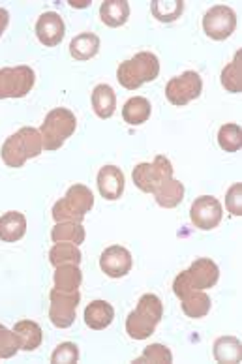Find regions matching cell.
Segmentation results:
<instances>
[{
	"instance_id": "obj_1",
	"label": "cell",
	"mask_w": 242,
	"mask_h": 364,
	"mask_svg": "<svg viewBox=\"0 0 242 364\" xmlns=\"http://www.w3.org/2000/svg\"><path fill=\"white\" fill-rule=\"evenodd\" d=\"M160 73V60L154 53L141 51L134 58L120 63L117 70V79L124 89L135 90L140 89L143 83L154 81Z\"/></svg>"
},
{
	"instance_id": "obj_2",
	"label": "cell",
	"mask_w": 242,
	"mask_h": 364,
	"mask_svg": "<svg viewBox=\"0 0 242 364\" xmlns=\"http://www.w3.org/2000/svg\"><path fill=\"white\" fill-rule=\"evenodd\" d=\"M220 280V269L212 259L209 257H199L190 265V269L182 271L177 276L173 282V291L181 299L191 289H209V287L216 286V282Z\"/></svg>"
},
{
	"instance_id": "obj_3",
	"label": "cell",
	"mask_w": 242,
	"mask_h": 364,
	"mask_svg": "<svg viewBox=\"0 0 242 364\" xmlns=\"http://www.w3.org/2000/svg\"><path fill=\"white\" fill-rule=\"evenodd\" d=\"M78 128V119L66 107H57L46 114V120L41 122L40 134L41 143L46 151H57L66 143L68 137L73 136Z\"/></svg>"
},
{
	"instance_id": "obj_4",
	"label": "cell",
	"mask_w": 242,
	"mask_h": 364,
	"mask_svg": "<svg viewBox=\"0 0 242 364\" xmlns=\"http://www.w3.org/2000/svg\"><path fill=\"white\" fill-rule=\"evenodd\" d=\"M132 177H134V184L141 192L154 193L165 181L173 178V164L169 161V158L158 154L152 164L143 161L140 166H135Z\"/></svg>"
},
{
	"instance_id": "obj_5",
	"label": "cell",
	"mask_w": 242,
	"mask_h": 364,
	"mask_svg": "<svg viewBox=\"0 0 242 364\" xmlns=\"http://www.w3.org/2000/svg\"><path fill=\"white\" fill-rule=\"evenodd\" d=\"M36 83V73L31 66L0 70V100L23 98Z\"/></svg>"
},
{
	"instance_id": "obj_6",
	"label": "cell",
	"mask_w": 242,
	"mask_h": 364,
	"mask_svg": "<svg viewBox=\"0 0 242 364\" xmlns=\"http://www.w3.org/2000/svg\"><path fill=\"white\" fill-rule=\"evenodd\" d=\"M49 319L57 328L72 327L75 321V310H78L79 302H81V293L78 291H60V289H53L49 293Z\"/></svg>"
},
{
	"instance_id": "obj_7",
	"label": "cell",
	"mask_w": 242,
	"mask_h": 364,
	"mask_svg": "<svg viewBox=\"0 0 242 364\" xmlns=\"http://www.w3.org/2000/svg\"><path fill=\"white\" fill-rule=\"evenodd\" d=\"M203 92V79L197 72H184L179 77L169 79V83L165 85V96L171 104L177 107L190 104L191 100H197Z\"/></svg>"
},
{
	"instance_id": "obj_8",
	"label": "cell",
	"mask_w": 242,
	"mask_h": 364,
	"mask_svg": "<svg viewBox=\"0 0 242 364\" xmlns=\"http://www.w3.org/2000/svg\"><path fill=\"white\" fill-rule=\"evenodd\" d=\"M237 28V14L229 6H212L203 17V31L209 38L222 42L229 38Z\"/></svg>"
},
{
	"instance_id": "obj_9",
	"label": "cell",
	"mask_w": 242,
	"mask_h": 364,
	"mask_svg": "<svg viewBox=\"0 0 242 364\" xmlns=\"http://www.w3.org/2000/svg\"><path fill=\"white\" fill-rule=\"evenodd\" d=\"M223 218L222 203L212 196H201L197 198L190 207V220L191 224L196 225L201 231H211L218 228V224Z\"/></svg>"
},
{
	"instance_id": "obj_10",
	"label": "cell",
	"mask_w": 242,
	"mask_h": 364,
	"mask_svg": "<svg viewBox=\"0 0 242 364\" xmlns=\"http://www.w3.org/2000/svg\"><path fill=\"white\" fill-rule=\"evenodd\" d=\"M132 254L124 246H109L100 255V269H102L109 278H122L132 271Z\"/></svg>"
},
{
	"instance_id": "obj_11",
	"label": "cell",
	"mask_w": 242,
	"mask_h": 364,
	"mask_svg": "<svg viewBox=\"0 0 242 364\" xmlns=\"http://www.w3.org/2000/svg\"><path fill=\"white\" fill-rule=\"evenodd\" d=\"M66 34V25L64 19L57 11H46L38 17L36 21V36L40 43L46 47H57Z\"/></svg>"
},
{
	"instance_id": "obj_12",
	"label": "cell",
	"mask_w": 242,
	"mask_h": 364,
	"mask_svg": "<svg viewBox=\"0 0 242 364\" xmlns=\"http://www.w3.org/2000/svg\"><path fill=\"white\" fill-rule=\"evenodd\" d=\"M100 196L107 201H115L124 193V173L117 166H103L98 171Z\"/></svg>"
},
{
	"instance_id": "obj_13",
	"label": "cell",
	"mask_w": 242,
	"mask_h": 364,
	"mask_svg": "<svg viewBox=\"0 0 242 364\" xmlns=\"http://www.w3.org/2000/svg\"><path fill=\"white\" fill-rule=\"evenodd\" d=\"M14 334H16L17 343H19V349H23V351H34V349L40 348L41 340H43L41 327L31 319L17 321L16 327H14Z\"/></svg>"
},
{
	"instance_id": "obj_14",
	"label": "cell",
	"mask_w": 242,
	"mask_h": 364,
	"mask_svg": "<svg viewBox=\"0 0 242 364\" xmlns=\"http://www.w3.org/2000/svg\"><path fill=\"white\" fill-rule=\"evenodd\" d=\"M26 233V218L23 213L10 210L0 216V240L2 242H16Z\"/></svg>"
},
{
	"instance_id": "obj_15",
	"label": "cell",
	"mask_w": 242,
	"mask_h": 364,
	"mask_svg": "<svg viewBox=\"0 0 242 364\" xmlns=\"http://www.w3.org/2000/svg\"><path fill=\"white\" fill-rule=\"evenodd\" d=\"M115 319V308L105 301H93L85 308V323L94 331L109 327Z\"/></svg>"
},
{
	"instance_id": "obj_16",
	"label": "cell",
	"mask_w": 242,
	"mask_h": 364,
	"mask_svg": "<svg viewBox=\"0 0 242 364\" xmlns=\"http://www.w3.org/2000/svg\"><path fill=\"white\" fill-rule=\"evenodd\" d=\"M90 102H93L94 113L98 114L100 119H109V117H113L115 109H117V96H115V90L105 83L94 87Z\"/></svg>"
},
{
	"instance_id": "obj_17",
	"label": "cell",
	"mask_w": 242,
	"mask_h": 364,
	"mask_svg": "<svg viewBox=\"0 0 242 364\" xmlns=\"http://www.w3.org/2000/svg\"><path fill=\"white\" fill-rule=\"evenodd\" d=\"M100 17L103 25L111 28L122 26L130 17V4L126 0H105L100 6Z\"/></svg>"
},
{
	"instance_id": "obj_18",
	"label": "cell",
	"mask_w": 242,
	"mask_h": 364,
	"mask_svg": "<svg viewBox=\"0 0 242 364\" xmlns=\"http://www.w3.org/2000/svg\"><path fill=\"white\" fill-rule=\"evenodd\" d=\"M182 302V312L188 316V318L199 319L205 318L206 314L211 312V296L206 295L201 289H191L186 295L181 296Z\"/></svg>"
},
{
	"instance_id": "obj_19",
	"label": "cell",
	"mask_w": 242,
	"mask_h": 364,
	"mask_svg": "<svg viewBox=\"0 0 242 364\" xmlns=\"http://www.w3.org/2000/svg\"><path fill=\"white\" fill-rule=\"evenodd\" d=\"M100 51V38L93 32H83L79 36H75L70 42V55H72L75 60H90L93 57H96Z\"/></svg>"
},
{
	"instance_id": "obj_20",
	"label": "cell",
	"mask_w": 242,
	"mask_h": 364,
	"mask_svg": "<svg viewBox=\"0 0 242 364\" xmlns=\"http://www.w3.org/2000/svg\"><path fill=\"white\" fill-rule=\"evenodd\" d=\"M212 351L214 359L222 364H238L242 360V343L235 336H220Z\"/></svg>"
},
{
	"instance_id": "obj_21",
	"label": "cell",
	"mask_w": 242,
	"mask_h": 364,
	"mask_svg": "<svg viewBox=\"0 0 242 364\" xmlns=\"http://www.w3.org/2000/svg\"><path fill=\"white\" fill-rule=\"evenodd\" d=\"M150 102L143 96H134L130 98L122 107V119L130 126H140L150 119Z\"/></svg>"
},
{
	"instance_id": "obj_22",
	"label": "cell",
	"mask_w": 242,
	"mask_h": 364,
	"mask_svg": "<svg viewBox=\"0 0 242 364\" xmlns=\"http://www.w3.org/2000/svg\"><path fill=\"white\" fill-rule=\"evenodd\" d=\"M156 203L164 208H175L177 205L182 203L184 199V184L181 181L169 178L165 181L158 190L154 192Z\"/></svg>"
},
{
	"instance_id": "obj_23",
	"label": "cell",
	"mask_w": 242,
	"mask_h": 364,
	"mask_svg": "<svg viewBox=\"0 0 242 364\" xmlns=\"http://www.w3.org/2000/svg\"><path fill=\"white\" fill-rule=\"evenodd\" d=\"M55 287L60 291H78L81 287L83 282V272L79 265H60L55 271Z\"/></svg>"
},
{
	"instance_id": "obj_24",
	"label": "cell",
	"mask_w": 242,
	"mask_h": 364,
	"mask_svg": "<svg viewBox=\"0 0 242 364\" xmlns=\"http://www.w3.org/2000/svg\"><path fill=\"white\" fill-rule=\"evenodd\" d=\"M83 259L81 252L75 245L70 242H55V246L49 252V261L57 269L60 265H79Z\"/></svg>"
},
{
	"instance_id": "obj_25",
	"label": "cell",
	"mask_w": 242,
	"mask_h": 364,
	"mask_svg": "<svg viewBox=\"0 0 242 364\" xmlns=\"http://www.w3.org/2000/svg\"><path fill=\"white\" fill-rule=\"evenodd\" d=\"M135 312L149 323H152V325H158L164 318V304H162L160 296L154 295V293H144L140 302H137Z\"/></svg>"
},
{
	"instance_id": "obj_26",
	"label": "cell",
	"mask_w": 242,
	"mask_h": 364,
	"mask_svg": "<svg viewBox=\"0 0 242 364\" xmlns=\"http://www.w3.org/2000/svg\"><path fill=\"white\" fill-rule=\"evenodd\" d=\"M0 156H2L6 166L14 167V169L23 167V164L28 160V158H26L25 149H23V143H21L17 134H14V136H10L4 141V145H2V149H0Z\"/></svg>"
},
{
	"instance_id": "obj_27",
	"label": "cell",
	"mask_w": 242,
	"mask_h": 364,
	"mask_svg": "<svg viewBox=\"0 0 242 364\" xmlns=\"http://www.w3.org/2000/svg\"><path fill=\"white\" fill-rule=\"evenodd\" d=\"M222 87L227 92H242V51L235 53V57L222 70Z\"/></svg>"
},
{
	"instance_id": "obj_28",
	"label": "cell",
	"mask_w": 242,
	"mask_h": 364,
	"mask_svg": "<svg viewBox=\"0 0 242 364\" xmlns=\"http://www.w3.org/2000/svg\"><path fill=\"white\" fill-rule=\"evenodd\" d=\"M150 11L152 16L160 23H173L182 16L184 11V2L182 0H154L150 4Z\"/></svg>"
},
{
	"instance_id": "obj_29",
	"label": "cell",
	"mask_w": 242,
	"mask_h": 364,
	"mask_svg": "<svg viewBox=\"0 0 242 364\" xmlns=\"http://www.w3.org/2000/svg\"><path fill=\"white\" fill-rule=\"evenodd\" d=\"M51 239L53 242H70V245L79 246L85 242V228L73 222H62L53 228Z\"/></svg>"
},
{
	"instance_id": "obj_30",
	"label": "cell",
	"mask_w": 242,
	"mask_h": 364,
	"mask_svg": "<svg viewBox=\"0 0 242 364\" xmlns=\"http://www.w3.org/2000/svg\"><path fill=\"white\" fill-rule=\"evenodd\" d=\"M64 199H66L72 207L78 208L79 213L85 214V216H87V213H90L94 207L93 192H90V188H87L85 184H73V186H70V190L66 192Z\"/></svg>"
},
{
	"instance_id": "obj_31",
	"label": "cell",
	"mask_w": 242,
	"mask_h": 364,
	"mask_svg": "<svg viewBox=\"0 0 242 364\" xmlns=\"http://www.w3.org/2000/svg\"><path fill=\"white\" fill-rule=\"evenodd\" d=\"M156 331V325L149 323L144 318H141L140 314L130 312L126 318V333L132 340H147L150 338Z\"/></svg>"
},
{
	"instance_id": "obj_32",
	"label": "cell",
	"mask_w": 242,
	"mask_h": 364,
	"mask_svg": "<svg viewBox=\"0 0 242 364\" xmlns=\"http://www.w3.org/2000/svg\"><path fill=\"white\" fill-rule=\"evenodd\" d=\"M218 145L226 152H237L242 146V130L238 124H223L218 132Z\"/></svg>"
},
{
	"instance_id": "obj_33",
	"label": "cell",
	"mask_w": 242,
	"mask_h": 364,
	"mask_svg": "<svg viewBox=\"0 0 242 364\" xmlns=\"http://www.w3.org/2000/svg\"><path fill=\"white\" fill-rule=\"evenodd\" d=\"M21 143H23V149L26 152V158H38L43 151V143H41V134L40 130L32 128V126H25L17 132Z\"/></svg>"
},
{
	"instance_id": "obj_34",
	"label": "cell",
	"mask_w": 242,
	"mask_h": 364,
	"mask_svg": "<svg viewBox=\"0 0 242 364\" xmlns=\"http://www.w3.org/2000/svg\"><path fill=\"white\" fill-rule=\"evenodd\" d=\"M135 364L154 363V364H171L173 363V353L169 348H165L162 343H152L149 348H144L143 353L134 360Z\"/></svg>"
},
{
	"instance_id": "obj_35",
	"label": "cell",
	"mask_w": 242,
	"mask_h": 364,
	"mask_svg": "<svg viewBox=\"0 0 242 364\" xmlns=\"http://www.w3.org/2000/svg\"><path fill=\"white\" fill-rule=\"evenodd\" d=\"M53 218L57 224H62V222H73V224H83L85 220V214H81L75 207L68 203L66 199L62 198L60 201L53 205Z\"/></svg>"
},
{
	"instance_id": "obj_36",
	"label": "cell",
	"mask_w": 242,
	"mask_h": 364,
	"mask_svg": "<svg viewBox=\"0 0 242 364\" xmlns=\"http://www.w3.org/2000/svg\"><path fill=\"white\" fill-rule=\"evenodd\" d=\"M79 360V348L73 342H64L57 346L53 351L51 363L53 364H72Z\"/></svg>"
},
{
	"instance_id": "obj_37",
	"label": "cell",
	"mask_w": 242,
	"mask_h": 364,
	"mask_svg": "<svg viewBox=\"0 0 242 364\" xmlns=\"http://www.w3.org/2000/svg\"><path fill=\"white\" fill-rule=\"evenodd\" d=\"M19 351L16 334L4 325H0V359H11Z\"/></svg>"
},
{
	"instance_id": "obj_38",
	"label": "cell",
	"mask_w": 242,
	"mask_h": 364,
	"mask_svg": "<svg viewBox=\"0 0 242 364\" xmlns=\"http://www.w3.org/2000/svg\"><path fill=\"white\" fill-rule=\"evenodd\" d=\"M226 207L233 216H242V182H235L226 193Z\"/></svg>"
},
{
	"instance_id": "obj_39",
	"label": "cell",
	"mask_w": 242,
	"mask_h": 364,
	"mask_svg": "<svg viewBox=\"0 0 242 364\" xmlns=\"http://www.w3.org/2000/svg\"><path fill=\"white\" fill-rule=\"evenodd\" d=\"M8 25H10V14H8V10H4V8H0V36L4 34Z\"/></svg>"
},
{
	"instance_id": "obj_40",
	"label": "cell",
	"mask_w": 242,
	"mask_h": 364,
	"mask_svg": "<svg viewBox=\"0 0 242 364\" xmlns=\"http://www.w3.org/2000/svg\"><path fill=\"white\" fill-rule=\"evenodd\" d=\"M88 4H90V0H70L72 8H87Z\"/></svg>"
}]
</instances>
